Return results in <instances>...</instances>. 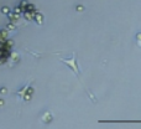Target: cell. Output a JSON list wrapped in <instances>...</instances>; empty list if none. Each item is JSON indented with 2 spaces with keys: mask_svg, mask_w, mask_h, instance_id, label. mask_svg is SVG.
Instances as JSON below:
<instances>
[]
</instances>
